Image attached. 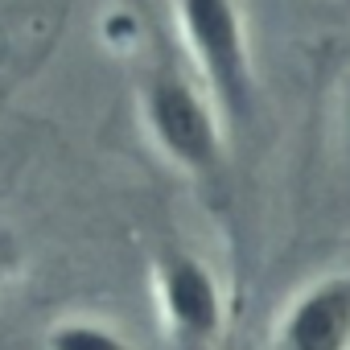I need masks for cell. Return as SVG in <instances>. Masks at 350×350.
Here are the masks:
<instances>
[{
  "mask_svg": "<svg viewBox=\"0 0 350 350\" xmlns=\"http://www.w3.org/2000/svg\"><path fill=\"white\" fill-rule=\"evenodd\" d=\"M136 120L152 152L202 194H227L231 128L211 95L173 58H152L136 79Z\"/></svg>",
  "mask_w": 350,
  "mask_h": 350,
  "instance_id": "cell-1",
  "label": "cell"
},
{
  "mask_svg": "<svg viewBox=\"0 0 350 350\" xmlns=\"http://www.w3.org/2000/svg\"><path fill=\"white\" fill-rule=\"evenodd\" d=\"M173 25L194 83L211 95L231 136L247 132L260 111V75L239 0H173Z\"/></svg>",
  "mask_w": 350,
  "mask_h": 350,
  "instance_id": "cell-2",
  "label": "cell"
},
{
  "mask_svg": "<svg viewBox=\"0 0 350 350\" xmlns=\"http://www.w3.org/2000/svg\"><path fill=\"white\" fill-rule=\"evenodd\" d=\"M148 293L169 350H219L231 325V297L219 268L182 239H161L148 256Z\"/></svg>",
  "mask_w": 350,
  "mask_h": 350,
  "instance_id": "cell-3",
  "label": "cell"
},
{
  "mask_svg": "<svg viewBox=\"0 0 350 350\" xmlns=\"http://www.w3.org/2000/svg\"><path fill=\"white\" fill-rule=\"evenodd\" d=\"M272 350H350V260L288 293L272 321Z\"/></svg>",
  "mask_w": 350,
  "mask_h": 350,
  "instance_id": "cell-4",
  "label": "cell"
},
{
  "mask_svg": "<svg viewBox=\"0 0 350 350\" xmlns=\"http://www.w3.org/2000/svg\"><path fill=\"white\" fill-rule=\"evenodd\" d=\"M38 350H140V346L120 321L91 313V309H70V313H58L42 329Z\"/></svg>",
  "mask_w": 350,
  "mask_h": 350,
  "instance_id": "cell-5",
  "label": "cell"
},
{
  "mask_svg": "<svg viewBox=\"0 0 350 350\" xmlns=\"http://www.w3.org/2000/svg\"><path fill=\"white\" fill-rule=\"evenodd\" d=\"M25 268H29V247H25V235H21L13 223L0 219V305H5V301H9V293L21 284Z\"/></svg>",
  "mask_w": 350,
  "mask_h": 350,
  "instance_id": "cell-6",
  "label": "cell"
},
{
  "mask_svg": "<svg viewBox=\"0 0 350 350\" xmlns=\"http://www.w3.org/2000/svg\"><path fill=\"white\" fill-rule=\"evenodd\" d=\"M334 128H338V148L350 161V70L338 83V103H334Z\"/></svg>",
  "mask_w": 350,
  "mask_h": 350,
  "instance_id": "cell-7",
  "label": "cell"
},
{
  "mask_svg": "<svg viewBox=\"0 0 350 350\" xmlns=\"http://www.w3.org/2000/svg\"><path fill=\"white\" fill-rule=\"evenodd\" d=\"M342 5H350V0H342Z\"/></svg>",
  "mask_w": 350,
  "mask_h": 350,
  "instance_id": "cell-8",
  "label": "cell"
}]
</instances>
